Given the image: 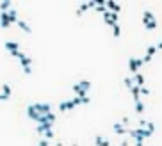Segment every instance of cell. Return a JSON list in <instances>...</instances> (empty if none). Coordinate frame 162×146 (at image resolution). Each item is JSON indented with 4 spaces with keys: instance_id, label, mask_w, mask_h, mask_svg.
Instances as JSON below:
<instances>
[{
    "instance_id": "6da1fadb",
    "label": "cell",
    "mask_w": 162,
    "mask_h": 146,
    "mask_svg": "<svg viewBox=\"0 0 162 146\" xmlns=\"http://www.w3.org/2000/svg\"><path fill=\"white\" fill-rule=\"evenodd\" d=\"M142 59H139V57H130L128 59V70H130L132 73H135V71H139V68L142 66Z\"/></svg>"
},
{
    "instance_id": "7a4b0ae2",
    "label": "cell",
    "mask_w": 162,
    "mask_h": 146,
    "mask_svg": "<svg viewBox=\"0 0 162 146\" xmlns=\"http://www.w3.org/2000/svg\"><path fill=\"white\" fill-rule=\"evenodd\" d=\"M0 27H2V29H9V27H11L7 11H0Z\"/></svg>"
},
{
    "instance_id": "3957f363",
    "label": "cell",
    "mask_w": 162,
    "mask_h": 146,
    "mask_svg": "<svg viewBox=\"0 0 162 146\" xmlns=\"http://www.w3.org/2000/svg\"><path fill=\"white\" fill-rule=\"evenodd\" d=\"M34 109L38 111V114H46L52 111V105L50 104H34Z\"/></svg>"
},
{
    "instance_id": "277c9868",
    "label": "cell",
    "mask_w": 162,
    "mask_h": 146,
    "mask_svg": "<svg viewBox=\"0 0 162 146\" xmlns=\"http://www.w3.org/2000/svg\"><path fill=\"white\" fill-rule=\"evenodd\" d=\"M50 128H53V121H43V123H39V125L36 126V130H38V134H43V132H46V130H50Z\"/></svg>"
},
{
    "instance_id": "5b68a950",
    "label": "cell",
    "mask_w": 162,
    "mask_h": 146,
    "mask_svg": "<svg viewBox=\"0 0 162 146\" xmlns=\"http://www.w3.org/2000/svg\"><path fill=\"white\" fill-rule=\"evenodd\" d=\"M75 107H77V105L73 104V100H68V102H61V104H59V111H61V112H66V111H73Z\"/></svg>"
},
{
    "instance_id": "8992f818",
    "label": "cell",
    "mask_w": 162,
    "mask_h": 146,
    "mask_svg": "<svg viewBox=\"0 0 162 146\" xmlns=\"http://www.w3.org/2000/svg\"><path fill=\"white\" fill-rule=\"evenodd\" d=\"M27 116L31 118L32 121H36V123L39 121V114H38V111L34 109V105H29V107H27Z\"/></svg>"
},
{
    "instance_id": "52a82bcc",
    "label": "cell",
    "mask_w": 162,
    "mask_h": 146,
    "mask_svg": "<svg viewBox=\"0 0 162 146\" xmlns=\"http://www.w3.org/2000/svg\"><path fill=\"white\" fill-rule=\"evenodd\" d=\"M155 52H157V48L155 46H148V50H146V55L142 57V63L146 64V63H150L153 59V55H155Z\"/></svg>"
},
{
    "instance_id": "ba28073f",
    "label": "cell",
    "mask_w": 162,
    "mask_h": 146,
    "mask_svg": "<svg viewBox=\"0 0 162 146\" xmlns=\"http://www.w3.org/2000/svg\"><path fill=\"white\" fill-rule=\"evenodd\" d=\"M112 130H114L118 136H125V134L128 132V128L125 125H121V123H114V125H112Z\"/></svg>"
},
{
    "instance_id": "9c48e42d",
    "label": "cell",
    "mask_w": 162,
    "mask_h": 146,
    "mask_svg": "<svg viewBox=\"0 0 162 146\" xmlns=\"http://www.w3.org/2000/svg\"><path fill=\"white\" fill-rule=\"evenodd\" d=\"M105 7L109 11H114V13H120V11H121V5L116 4L114 0H105Z\"/></svg>"
},
{
    "instance_id": "30bf717a",
    "label": "cell",
    "mask_w": 162,
    "mask_h": 146,
    "mask_svg": "<svg viewBox=\"0 0 162 146\" xmlns=\"http://www.w3.org/2000/svg\"><path fill=\"white\" fill-rule=\"evenodd\" d=\"M4 46H6V50H7V52H16V50H20V45H18V43L16 41H6V45H4Z\"/></svg>"
},
{
    "instance_id": "8fae6325",
    "label": "cell",
    "mask_w": 162,
    "mask_h": 146,
    "mask_svg": "<svg viewBox=\"0 0 162 146\" xmlns=\"http://www.w3.org/2000/svg\"><path fill=\"white\" fill-rule=\"evenodd\" d=\"M7 16H9L11 25H13V23H16V21H18V11H16V9H7Z\"/></svg>"
},
{
    "instance_id": "7c38bea8",
    "label": "cell",
    "mask_w": 162,
    "mask_h": 146,
    "mask_svg": "<svg viewBox=\"0 0 162 146\" xmlns=\"http://www.w3.org/2000/svg\"><path fill=\"white\" fill-rule=\"evenodd\" d=\"M132 80L135 82V86H144V82H146L144 77H142V73H139V71H135V77H134Z\"/></svg>"
},
{
    "instance_id": "4fadbf2b",
    "label": "cell",
    "mask_w": 162,
    "mask_h": 146,
    "mask_svg": "<svg viewBox=\"0 0 162 146\" xmlns=\"http://www.w3.org/2000/svg\"><path fill=\"white\" fill-rule=\"evenodd\" d=\"M16 25H18V27H20V29H21L23 32H27V34H31V32H32V29L29 27V25H27V21L18 20V21H16Z\"/></svg>"
},
{
    "instance_id": "5bb4252c",
    "label": "cell",
    "mask_w": 162,
    "mask_h": 146,
    "mask_svg": "<svg viewBox=\"0 0 162 146\" xmlns=\"http://www.w3.org/2000/svg\"><path fill=\"white\" fill-rule=\"evenodd\" d=\"M148 31H155L157 27H159V23H157V18H153V20H150V21H146V23H142Z\"/></svg>"
},
{
    "instance_id": "9a60e30c",
    "label": "cell",
    "mask_w": 162,
    "mask_h": 146,
    "mask_svg": "<svg viewBox=\"0 0 162 146\" xmlns=\"http://www.w3.org/2000/svg\"><path fill=\"white\" fill-rule=\"evenodd\" d=\"M111 27H112V36H114V38H120V36H121V27H120V23L116 21V23H112Z\"/></svg>"
},
{
    "instance_id": "2e32d148",
    "label": "cell",
    "mask_w": 162,
    "mask_h": 146,
    "mask_svg": "<svg viewBox=\"0 0 162 146\" xmlns=\"http://www.w3.org/2000/svg\"><path fill=\"white\" fill-rule=\"evenodd\" d=\"M137 132H139L142 137H152L153 136V132H152V130H148L146 126H139V128H137Z\"/></svg>"
},
{
    "instance_id": "e0dca14e",
    "label": "cell",
    "mask_w": 162,
    "mask_h": 146,
    "mask_svg": "<svg viewBox=\"0 0 162 146\" xmlns=\"http://www.w3.org/2000/svg\"><path fill=\"white\" fill-rule=\"evenodd\" d=\"M130 91H132V96H134V100H135V102H137V100H141V96H139V86H135V84H134V86H132L130 87Z\"/></svg>"
},
{
    "instance_id": "ac0fdd59",
    "label": "cell",
    "mask_w": 162,
    "mask_h": 146,
    "mask_svg": "<svg viewBox=\"0 0 162 146\" xmlns=\"http://www.w3.org/2000/svg\"><path fill=\"white\" fill-rule=\"evenodd\" d=\"M153 18H155V14H153L152 11H144V13H142V23L153 20Z\"/></svg>"
},
{
    "instance_id": "d6986e66",
    "label": "cell",
    "mask_w": 162,
    "mask_h": 146,
    "mask_svg": "<svg viewBox=\"0 0 162 146\" xmlns=\"http://www.w3.org/2000/svg\"><path fill=\"white\" fill-rule=\"evenodd\" d=\"M79 87L84 89V91H89V89H91V80H80V82H79Z\"/></svg>"
},
{
    "instance_id": "ffe728a7",
    "label": "cell",
    "mask_w": 162,
    "mask_h": 146,
    "mask_svg": "<svg viewBox=\"0 0 162 146\" xmlns=\"http://www.w3.org/2000/svg\"><path fill=\"white\" fill-rule=\"evenodd\" d=\"M11 5H13V2H11V0H2V4H0V11L11 9Z\"/></svg>"
},
{
    "instance_id": "44dd1931",
    "label": "cell",
    "mask_w": 162,
    "mask_h": 146,
    "mask_svg": "<svg viewBox=\"0 0 162 146\" xmlns=\"http://www.w3.org/2000/svg\"><path fill=\"white\" fill-rule=\"evenodd\" d=\"M135 112H137V114H142V112H144V104H142L141 100L135 102Z\"/></svg>"
},
{
    "instance_id": "7402d4cb",
    "label": "cell",
    "mask_w": 162,
    "mask_h": 146,
    "mask_svg": "<svg viewBox=\"0 0 162 146\" xmlns=\"http://www.w3.org/2000/svg\"><path fill=\"white\" fill-rule=\"evenodd\" d=\"M87 9H89V5H87V4H80V5H79V9H77V16H82Z\"/></svg>"
},
{
    "instance_id": "603a6c76",
    "label": "cell",
    "mask_w": 162,
    "mask_h": 146,
    "mask_svg": "<svg viewBox=\"0 0 162 146\" xmlns=\"http://www.w3.org/2000/svg\"><path fill=\"white\" fill-rule=\"evenodd\" d=\"M2 93L7 94V96H11V94H13V89H11L9 84H4V86H2Z\"/></svg>"
},
{
    "instance_id": "cb8c5ba5",
    "label": "cell",
    "mask_w": 162,
    "mask_h": 146,
    "mask_svg": "<svg viewBox=\"0 0 162 146\" xmlns=\"http://www.w3.org/2000/svg\"><path fill=\"white\" fill-rule=\"evenodd\" d=\"M53 136H55L53 134V128H50V130H46V132L41 134V137H46V139H53Z\"/></svg>"
},
{
    "instance_id": "d4e9b609",
    "label": "cell",
    "mask_w": 162,
    "mask_h": 146,
    "mask_svg": "<svg viewBox=\"0 0 162 146\" xmlns=\"http://www.w3.org/2000/svg\"><path fill=\"white\" fill-rule=\"evenodd\" d=\"M38 144H39V146H50L52 143H50V139H46V137H45V139H41Z\"/></svg>"
},
{
    "instance_id": "484cf974",
    "label": "cell",
    "mask_w": 162,
    "mask_h": 146,
    "mask_svg": "<svg viewBox=\"0 0 162 146\" xmlns=\"http://www.w3.org/2000/svg\"><path fill=\"white\" fill-rule=\"evenodd\" d=\"M94 144H96V146H101V144H103V137H101V136H96V137H94Z\"/></svg>"
},
{
    "instance_id": "4316f807",
    "label": "cell",
    "mask_w": 162,
    "mask_h": 146,
    "mask_svg": "<svg viewBox=\"0 0 162 146\" xmlns=\"http://www.w3.org/2000/svg\"><path fill=\"white\" fill-rule=\"evenodd\" d=\"M71 100H73V104L75 105H82V96H73Z\"/></svg>"
},
{
    "instance_id": "83f0119b",
    "label": "cell",
    "mask_w": 162,
    "mask_h": 146,
    "mask_svg": "<svg viewBox=\"0 0 162 146\" xmlns=\"http://www.w3.org/2000/svg\"><path fill=\"white\" fill-rule=\"evenodd\" d=\"M123 82H125V86H127V87H128V89H130L132 86H134V80H132V78H128V77H127V78H125V80H123Z\"/></svg>"
},
{
    "instance_id": "f1b7e54d",
    "label": "cell",
    "mask_w": 162,
    "mask_h": 146,
    "mask_svg": "<svg viewBox=\"0 0 162 146\" xmlns=\"http://www.w3.org/2000/svg\"><path fill=\"white\" fill-rule=\"evenodd\" d=\"M94 11H96V13H105V11H107V7H105V4H103V5H96V7H94Z\"/></svg>"
},
{
    "instance_id": "f546056e",
    "label": "cell",
    "mask_w": 162,
    "mask_h": 146,
    "mask_svg": "<svg viewBox=\"0 0 162 146\" xmlns=\"http://www.w3.org/2000/svg\"><path fill=\"white\" fill-rule=\"evenodd\" d=\"M21 68H23V73H25V75H31V73H32L31 66H21Z\"/></svg>"
},
{
    "instance_id": "4dcf8cb0",
    "label": "cell",
    "mask_w": 162,
    "mask_h": 146,
    "mask_svg": "<svg viewBox=\"0 0 162 146\" xmlns=\"http://www.w3.org/2000/svg\"><path fill=\"white\" fill-rule=\"evenodd\" d=\"M146 128H148V130H152V132H155V123L148 121V123H146Z\"/></svg>"
},
{
    "instance_id": "1f68e13d",
    "label": "cell",
    "mask_w": 162,
    "mask_h": 146,
    "mask_svg": "<svg viewBox=\"0 0 162 146\" xmlns=\"http://www.w3.org/2000/svg\"><path fill=\"white\" fill-rule=\"evenodd\" d=\"M9 98H11V96H7V94H4V93L0 94V102H7Z\"/></svg>"
},
{
    "instance_id": "d6a6232c",
    "label": "cell",
    "mask_w": 162,
    "mask_h": 146,
    "mask_svg": "<svg viewBox=\"0 0 162 146\" xmlns=\"http://www.w3.org/2000/svg\"><path fill=\"white\" fill-rule=\"evenodd\" d=\"M121 125H125V126L128 125V116H125V118L121 119Z\"/></svg>"
},
{
    "instance_id": "836d02e7",
    "label": "cell",
    "mask_w": 162,
    "mask_h": 146,
    "mask_svg": "<svg viewBox=\"0 0 162 146\" xmlns=\"http://www.w3.org/2000/svg\"><path fill=\"white\" fill-rule=\"evenodd\" d=\"M101 146H111V141H107V139H103V144Z\"/></svg>"
},
{
    "instance_id": "e575fe53",
    "label": "cell",
    "mask_w": 162,
    "mask_h": 146,
    "mask_svg": "<svg viewBox=\"0 0 162 146\" xmlns=\"http://www.w3.org/2000/svg\"><path fill=\"white\" fill-rule=\"evenodd\" d=\"M146 123H148V121H144V119H141V121H139V126H146Z\"/></svg>"
},
{
    "instance_id": "d590c367",
    "label": "cell",
    "mask_w": 162,
    "mask_h": 146,
    "mask_svg": "<svg viewBox=\"0 0 162 146\" xmlns=\"http://www.w3.org/2000/svg\"><path fill=\"white\" fill-rule=\"evenodd\" d=\"M105 4V0H96V5H103Z\"/></svg>"
},
{
    "instance_id": "8d00e7d4",
    "label": "cell",
    "mask_w": 162,
    "mask_h": 146,
    "mask_svg": "<svg viewBox=\"0 0 162 146\" xmlns=\"http://www.w3.org/2000/svg\"><path fill=\"white\" fill-rule=\"evenodd\" d=\"M0 2H2V0H0Z\"/></svg>"
}]
</instances>
